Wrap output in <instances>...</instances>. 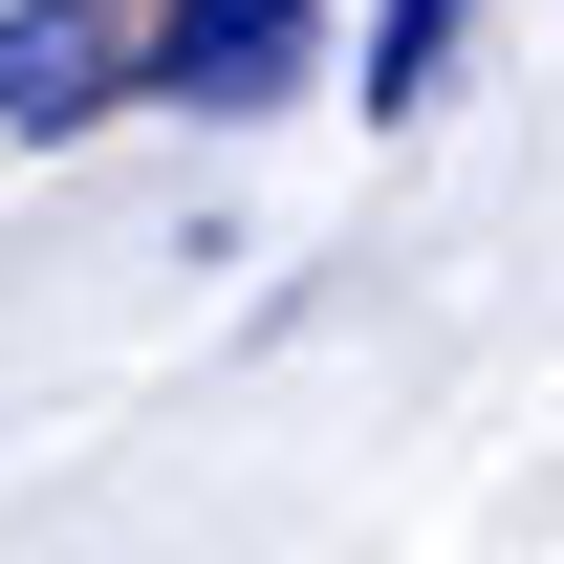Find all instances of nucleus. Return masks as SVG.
Segmentation results:
<instances>
[{
	"instance_id": "obj_3",
	"label": "nucleus",
	"mask_w": 564,
	"mask_h": 564,
	"mask_svg": "<svg viewBox=\"0 0 564 564\" xmlns=\"http://www.w3.org/2000/svg\"><path fill=\"white\" fill-rule=\"evenodd\" d=\"M456 44H478V0H369V44H348V87L391 109V131H413L434 87H456Z\"/></svg>"
},
{
	"instance_id": "obj_2",
	"label": "nucleus",
	"mask_w": 564,
	"mask_h": 564,
	"mask_svg": "<svg viewBox=\"0 0 564 564\" xmlns=\"http://www.w3.org/2000/svg\"><path fill=\"white\" fill-rule=\"evenodd\" d=\"M131 109V0H0V152H87Z\"/></svg>"
},
{
	"instance_id": "obj_1",
	"label": "nucleus",
	"mask_w": 564,
	"mask_h": 564,
	"mask_svg": "<svg viewBox=\"0 0 564 564\" xmlns=\"http://www.w3.org/2000/svg\"><path fill=\"white\" fill-rule=\"evenodd\" d=\"M326 87V0H131V109H196V131H261Z\"/></svg>"
}]
</instances>
